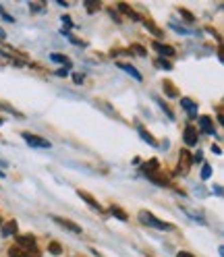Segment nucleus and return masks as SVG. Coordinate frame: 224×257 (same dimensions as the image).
Wrapping results in <instances>:
<instances>
[{
    "label": "nucleus",
    "instance_id": "9d476101",
    "mask_svg": "<svg viewBox=\"0 0 224 257\" xmlns=\"http://www.w3.org/2000/svg\"><path fill=\"white\" fill-rule=\"evenodd\" d=\"M154 48H156L160 54H164V56H174V48H170V46H164V44H160V42H154Z\"/></svg>",
    "mask_w": 224,
    "mask_h": 257
},
{
    "label": "nucleus",
    "instance_id": "2eb2a0df",
    "mask_svg": "<svg viewBox=\"0 0 224 257\" xmlns=\"http://www.w3.org/2000/svg\"><path fill=\"white\" fill-rule=\"evenodd\" d=\"M50 58H52L54 62H62L65 67H69V64H71V60H69L67 56H62V54H50Z\"/></svg>",
    "mask_w": 224,
    "mask_h": 257
},
{
    "label": "nucleus",
    "instance_id": "6ab92c4d",
    "mask_svg": "<svg viewBox=\"0 0 224 257\" xmlns=\"http://www.w3.org/2000/svg\"><path fill=\"white\" fill-rule=\"evenodd\" d=\"M48 249H50V253H52V255H60V253H62V249H60V245H58V243H50V247H48Z\"/></svg>",
    "mask_w": 224,
    "mask_h": 257
},
{
    "label": "nucleus",
    "instance_id": "bb28decb",
    "mask_svg": "<svg viewBox=\"0 0 224 257\" xmlns=\"http://www.w3.org/2000/svg\"><path fill=\"white\" fill-rule=\"evenodd\" d=\"M0 38H5V31L3 29H0Z\"/></svg>",
    "mask_w": 224,
    "mask_h": 257
},
{
    "label": "nucleus",
    "instance_id": "dca6fc26",
    "mask_svg": "<svg viewBox=\"0 0 224 257\" xmlns=\"http://www.w3.org/2000/svg\"><path fill=\"white\" fill-rule=\"evenodd\" d=\"M110 214H112V216H117V218H119V220H123V222L127 220V214L121 210V207H110Z\"/></svg>",
    "mask_w": 224,
    "mask_h": 257
},
{
    "label": "nucleus",
    "instance_id": "423d86ee",
    "mask_svg": "<svg viewBox=\"0 0 224 257\" xmlns=\"http://www.w3.org/2000/svg\"><path fill=\"white\" fill-rule=\"evenodd\" d=\"M185 143L187 146H197V128H193V126L185 128Z\"/></svg>",
    "mask_w": 224,
    "mask_h": 257
},
{
    "label": "nucleus",
    "instance_id": "7ed1b4c3",
    "mask_svg": "<svg viewBox=\"0 0 224 257\" xmlns=\"http://www.w3.org/2000/svg\"><path fill=\"white\" fill-rule=\"evenodd\" d=\"M31 148H38V150H48V148H52L50 146V141L44 139V137H38V135H31V133H23L21 135Z\"/></svg>",
    "mask_w": 224,
    "mask_h": 257
},
{
    "label": "nucleus",
    "instance_id": "39448f33",
    "mask_svg": "<svg viewBox=\"0 0 224 257\" xmlns=\"http://www.w3.org/2000/svg\"><path fill=\"white\" fill-rule=\"evenodd\" d=\"M191 168V156H189V152L187 150H183L181 152V160H179V172H187Z\"/></svg>",
    "mask_w": 224,
    "mask_h": 257
},
{
    "label": "nucleus",
    "instance_id": "aec40b11",
    "mask_svg": "<svg viewBox=\"0 0 224 257\" xmlns=\"http://www.w3.org/2000/svg\"><path fill=\"white\" fill-rule=\"evenodd\" d=\"M164 89L170 93V98H177V89H174V87H172L168 81H164Z\"/></svg>",
    "mask_w": 224,
    "mask_h": 257
},
{
    "label": "nucleus",
    "instance_id": "c756f323",
    "mask_svg": "<svg viewBox=\"0 0 224 257\" xmlns=\"http://www.w3.org/2000/svg\"><path fill=\"white\" fill-rule=\"evenodd\" d=\"M0 124H3V118H0Z\"/></svg>",
    "mask_w": 224,
    "mask_h": 257
},
{
    "label": "nucleus",
    "instance_id": "393cba45",
    "mask_svg": "<svg viewBox=\"0 0 224 257\" xmlns=\"http://www.w3.org/2000/svg\"><path fill=\"white\" fill-rule=\"evenodd\" d=\"M181 15H183L187 21H193V17H191V13H189V11H181Z\"/></svg>",
    "mask_w": 224,
    "mask_h": 257
},
{
    "label": "nucleus",
    "instance_id": "1a4fd4ad",
    "mask_svg": "<svg viewBox=\"0 0 224 257\" xmlns=\"http://www.w3.org/2000/svg\"><path fill=\"white\" fill-rule=\"evenodd\" d=\"M119 67H121L123 71H127V73L131 75V77H135L137 81H141V73H139L135 67H131V64H127V62H119Z\"/></svg>",
    "mask_w": 224,
    "mask_h": 257
},
{
    "label": "nucleus",
    "instance_id": "6e6552de",
    "mask_svg": "<svg viewBox=\"0 0 224 257\" xmlns=\"http://www.w3.org/2000/svg\"><path fill=\"white\" fill-rule=\"evenodd\" d=\"M79 197H81L85 203H89L91 207H93V210H98V212H102V205L98 203V201H93L91 199V195H89V193H85V191H79Z\"/></svg>",
    "mask_w": 224,
    "mask_h": 257
},
{
    "label": "nucleus",
    "instance_id": "a878e982",
    "mask_svg": "<svg viewBox=\"0 0 224 257\" xmlns=\"http://www.w3.org/2000/svg\"><path fill=\"white\" fill-rule=\"evenodd\" d=\"M177 257H193V255H191V253H185V251H181Z\"/></svg>",
    "mask_w": 224,
    "mask_h": 257
},
{
    "label": "nucleus",
    "instance_id": "f3484780",
    "mask_svg": "<svg viewBox=\"0 0 224 257\" xmlns=\"http://www.w3.org/2000/svg\"><path fill=\"white\" fill-rule=\"evenodd\" d=\"M156 67H158V69H166V71H170V69H172V64H170L168 60H164V58H158V60H156Z\"/></svg>",
    "mask_w": 224,
    "mask_h": 257
},
{
    "label": "nucleus",
    "instance_id": "412c9836",
    "mask_svg": "<svg viewBox=\"0 0 224 257\" xmlns=\"http://www.w3.org/2000/svg\"><path fill=\"white\" fill-rule=\"evenodd\" d=\"M133 52H135V54H139V56H146V54H148V52L143 50V48H141L139 44H135V46H133Z\"/></svg>",
    "mask_w": 224,
    "mask_h": 257
},
{
    "label": "nucleus",
    "instance_id": "f8f14e48",
    "mask_svg": "<svg viewBox=\"0 0 224 257\" xmlns=\"http://www.w3.org/2000/svg\"><path fill=\"white\" fill-rule=\"evenodd\" d=\"M158 168H160V166H158V160H150L148 164H143V170H146L148 176H154V174L158 172Z\"/></svg>",
    "mask_w": 224,
    "mask_h": 257
},
{
    "label": "nucleus",
    "instance_id": "cd10ccee",
    "mask_svg": "<svg viewBox=\"0 0 224 257\" xmlns=\"http://www.w3.org/2000/svg\"><path fill=\"white\" fill-rule=\"evenodd\" d=\"M0 179H5V172L3 170H0Z\"/></svg>",
    "mask_w": 224,
    "mask_h": 257
},
{
    "label": "nucleus",
    "instance_id": "0eeeda50",
    "mask_svg": "<svg viewBox=\"0 0 224 257\" xmlns=\"http://www.w3.org/2000/svg\"><path fill=\"white\" fill-rule=\"evenodd\" d=\"M181 106L189 112V116H191V118H195V116H197V104H195V102H191L189 98H181Z\"/></svg>",
    "mask_w": 224,
    "mask_h": 257
},
{
    "label": "nucleus",
    "instance_id": "ddd939ff",
    "mask_svg": "<svg viewBox=\"0 0 224 257\" xmlns=\"http://www.w3.org/2000/svg\"><path fill=\"white\" fill-rule=\"evenodd\" d=\"M15 232H17V222H9V224H5L3 236H13Z\"/></svg>",
    "mask_w": 224,
    "mask_h": 257
},
{
    "label": "nucleus",
    "instance_id": "4468645a",
    "mask_svg": "<svg viewBox=\"0 0 224 257\" xmlns=\"http://www.w3.org/2000/svg\"><path fill=\"white\" fill-rule=\"evenodd\" d=\"M119 9H121L123 13H127V17H131L133 21H139V15H137L135 11H131V9L127 7V5H123V3H121V5H119Z\"/></svg>",
    "mask_w": 224,
    "mask_h": 257
},
{
    "label": "nucleus",
    "instance_id": "4be33fe9",
    "mask_svg": "<svg viewBox=\"0 0 224 257\" xmlns=\"http://www.w3.org/2000/svg\"><path fill=\"white\" fill-rule=\"evenodd\" d=\"M85 9H87L89 13H93V11L100 9V5H98V3H85Z\"/></svg>",
    "mask_w": 224,
    "mask_h": 257
},
{
    "label": "nucleus",
    "instance_id": "20e7f679",
    "mask_svg": "<svg viewBox=\"0 0 224 257\" xmlns=\"http://www.w3.org/2000/svg\"><path fill=\"white\" fill-rule=\"evenodd\" d=\"M54 222H56V224H60V226L69 228L73 234H81V226H79V224H75V222H71V220H65V218H54Z\"/></svg>",
    "mask_w": 224,
    "mask_h": 257
},
{
    "label": "nucleus",
    "instance_id": "c85d7f7f",
    "mask_svg": "<svg viewBox=\"0 0 224 257\" xmlns=\"http://www.w3.org/2000/svg\"><path fill=\"white\" fill-rule=\"evenodd\" d=\"M0 13H5V11H3V7H0Z\"/></svg>",
    "mask_w": 224,
    "mask_h": 257
},
{
    "label": "nucleus",
    "instance_id": "b1692460",
    "mask_svg": "<svg viewBox=\"0 0 224 257\" xmlns=\"http://www.w3.org/2000/svg\"><path fill=\"white\" fill-rule=\"evenodd\" d=\"M29 9L34 11V13H40V11L44 9V5H40V3H31V5H29Z\"/></svg>",
    "mask_w": 224,
    "mask_h": 257
},
{
    "label": "nucleus",
    "instance_id": "a211bd4d",
    "mask_svg": "<svg viewBox=\"0 0 224 257\" xmlns=\"http://www.w3.org/2000/svg\"><path fill=\"white\" fill-rule=\"evenodd\" d=\"M139 135H141L143 139H146L148 143H152V146H156V139H154V137H152L150 133H146V131H143V128H139Z\"/></svg>",
    "mask_w": 224,
    "mask_h": 257
},
{
    "label": "nucleus",
    "instance_id": "f257e3e1",
    "mask_svg": "<svg viewBox=\"0 0 224 257\" xmlns=\"http://www.w3.org/2000/svg\"><path fill=\"white\" fill-rule=\"evenodd\" d=\"M9 257H40V249L34 236H17L15 247L9 249Z\"/></svg>",
    "mask_w": 224,
    "mask_h": 257
},
{
    "label": "nucleus",
    "instance_id": "5701e85b",
    "mask_svg": "<svg viewBox=\"0 0 224 257\" xmlns=\"http://www.w3.org/2000/svg\"><path fill=\"white\" fill-rule=\"evenodd\" d=\"M210 174H212V168H210V166H203V170H201V179H210Z\"/></svg>",
    "mask_w": 224,
    "mask_h": 257
},
{
    "label": "nucleus",
    "instance_id": "9b49d317",
    "mask_svg": "<svg viewBox=\"0 0 224 257\" xmlns=\"http://www.w3.org/2000/svg\"><path fill=\"white\" fill-rule=\"evenodd\" d=\"M199 126H201V131L203 133H214V126H212V120L207 118V116H199Z\"/></svg>",
    "mask_w": 224,
    "mask_h": 257
},
{
    "label": "nucleus",
    "instance_id": "f03ea898",
    "mask_svg": "<svg viewBox=\"0 0 224 257\" xmlns=\"http://www.w3.org/2000/svg\"><path fill=\"white\" fill-rule=\"evenodd\" d=\"M139 222L148 224V226H154V228H160V230H172V224L158 220V218H156L154 214H150V212H141V214H139Z\"/></svg>",
    "mask_w": 224,
    "mask_h": 257
}]
</instances>
